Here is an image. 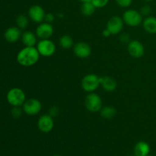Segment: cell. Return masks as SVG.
I'll use <instances>...</instances> for the list:
<instances>
[{
	"label": "cell",
	"mask_w": 156,
	"mask_h": 156,
	"mask_svg": "<svg viewBox=\"0 0 156 156\" xmlns=\"http://www.w3.org/2000/svg\"><path fill=\"white\" fill-rule=\"evenodd\" d=\"M40 53L35 47H25L17 54V62L22 66H32L37 62Z\"/></svg>",
	"instance_id": "obj_1"
},
{
	"label": "cell",
	"mask_w": 156,
	"mask_h": 156,
	"mask_svg": "<svg viewBox=\"0 0 156 156\" xmlns=\"http://www.w3.org/2000/svg\"><path fill=\"white\" fill-rule=\"evenodd\" d=\"M8 103L13 107H20L26 101L25 93L19 88H11L6 95Z\"/></svg>",
	"instance_id": "obj_2"
},
{
	"label": "cell",
	"mask_w": 156,
	"mask_h": 156,
	"mask_svg": "<svg viewBox=\"0 0 156 156\" xmlns=\"http://www.w3.org/2000/svg\"><path fill=\"white\" fill-rule=\"evenodd\" d=\"M101 77L95 74H88L84 76L82 80V88L87 92H94L101 85Z\"/></svg>",
	"instance_id": "obj_3"
},
{
	"label": "cell",
	"mask_w": 156,
	"mask_h": 156,
	"mask_svg": "<svg viewBox=\"0 0 156 156\" xmlns=\"http://www.w3.org/2000/svg\"><path fill=\"white\" fill-rule=\"evenodd\" d=\"M85 106L90 112L95 113L100 111L102 108L101 98L95 93H89L85 99Z\"/></svg>",
	"instance_id": "obj_4"
},
{
	"label": "cell",
	"mask_w": 156,
	"mask_h": 156,
	"mask_svg": "<svg viewBox=\"0 0 156 156\" xmlns=\"http://www.w3.org/2000/svg\"><path fill=\"white\" fill-rule=\"evenodd\" d=\"M123 21L130 27H137L143 21V15L138 11L129 9L123 13Z\"/></svg>",
	"instance_id": "obj_5"
},
{
	"label": "cell",
	"mask_w": 156,
	"mask_h": 156,
	"mask_svg": "<svg viewBox=\"0 0 156 156\" xmlns=\"http://www.w3.org/2000/svg\"><path fill=\"white\" fill-rule=\"evenodd\" d=\"M37 49L41 56L49 57L53 56L56 52L54 43L49 39H42L37 44Z\"/></svg>",
	"instance_id": "obj_6"
},
{
	"label": "cell",
	"mask_w": 156,
	"mask_h": 156,
	"mask_svg": "<svg viewBox=\"0 0 156 156\" xmlns=\"http://www.w3.org/2000/svg\"><path fill=\"white\" fill-rule=\"evenodd\" d=\"M42 108L41 101L37 99L30 98L25 101L22 105L23 111L26 114L30 116H34L40 113Z\"/></svg>",
	"instance_id": "obj_7"
},
{
	"label": "cell",
	"mask_w": 156,
	"mask_h": 156,
	"mask_svg": "<svg viewBox=\"0 0 156 156\" xmlns=\"http://www.w3.org/2000/svg\"><path fill=\"white\" fill-rule=\"evenodd\" d=\"M123 18L119 16H113L107 23L106 28L112 35L118 34L123 29Z\"/></svg>",
	"instance_id": "obj_8"
},
{
	"label": "cell",
	"mask_w": 156,
	"mask_h": 156,
	"mask_svg": "<svg viewBox=\"0 0 156 156\" xmlns=\"http://www.w3.org/2000/svg\"><path fill=\"white\" fill-rule=\"evenodd\" d=\"M45 12L41 6L38 5H32L28 10V16L32 21L35 23H41L45 19Z\"/></svg>",
	"instance_id": "obj_9"
},
{
	"label": "cell",
	"mask_w": 156,
	"mask_h": 156,
	"mask_svg": "<svg viewBox=\"0 0 156 156\" xmlns=\"http://www.w3.org/2000/svg\"><path fill=\"white\" fill-rule=\"evenodd\" d=\"M128 53L134 58H140L145 53L144 46L139 41H132L129 43L127 47Z\"/></svg>",
	"instance_id": "obj_10"
},
{
	"label": "cell",
	"mask_w": 156,
	"mask_h": 156,
	"mask_svg": "<svg viewBox=\"0 0 156 156\" xmlns=\"http://www.w3.org/2000/svg\"><path fill=\"white\" fill-rule=\"evenodd\" d=\"M37 126L38 129L41 132L47 133L50 132L53 129L54 122H53L51 116L45 114V115H42L39 118L37 121Z\"/></svg>",
	"instance_id": "obj_11"
},
{
	"label": "cell",
	"mask_w": 156,
	"mask_h": 156,
	"mask_svg": "<svg viewBox=\"0 0 156 156\" xmlns=\"http://www.w3.org/2000/svg\"><path fill=\"white\" fill-rule=\"evenodd\" d=\"M73 51L77 57L87 58L91 55V48L90 45L85 42H79L73 46Z\"/></svg>",
	"instance_id": "obj_12"
},
{
	"label": "cell",
	"mask_w": 156,
	"mask_h": 156,
	"mask_svg": "<svg viewBox=\"0 0 156 156\" xmlns=\"http://www.w3.org/2000/svg\"><path fill=\"white\" fill-rule=\"evenodd\" d=\"M53 27L50 23H41L36 29V35L39 38L42 39H49L53 35Z\"/></svg>",
	"instance_id": "obj_13"
},
{
	"label": "cell",
	"mask_w": 156,
	"mask_h": 156,
	"mask_svg": "<svg viewBox=\"0 0 156 156\" xmlns=\"http://www.w3.org/2000/svg\"><path fill=\"white\" fill-rule=\"evenodd\" d=\"M21 30L18 27H10L6 29L4 37L9 43H15L21 37Z\"/></svg>",
	"instance_id": "obj_14"
},
{
	"label": "cell",
	"mask_w": 156,
	"mask_h": 156,
	"mask_svg": "<svg viewBox=\"0 0 156 156\" xmlns=\"http://www.w3.org/2000/svg\"><path fill=\"white\" fill-rule=\"evenodd\" d=\"M101 85L108 92H112L117 88V82L111 76H104L101 79Z\"/></svg>",
	"instance_id": "obj_15"
},
{
	"label": "cell",
	"mask_w": 156,
	"mask_h": 156,
	"mask_svg": "<svg viewBox=\"0 0 156 156\" xmlns=\"http://www.w3.org/2000/svg\"><path fill=\"white\" fill-rule=\"evenodd\" d=\"M149 152H150V146L144 141L138 142L134 147L135 156H147L149 155Z\"/></svg>",
	"instance_id": "obj_16"
},
{
	"label": "cell",
	"mask_w": 156,
	"mask_h": 156,
	"mask_svg": "<svg viewBox=\"0 0 156 156\" xmlns=\"http://www.w3.org/2000/svg\"><path fill=\"white\" fill-rule=\"evenodd\" d=\"M21 41L25 47H34L37 44V36L31 31H24L21 34Z\"/></svg>",
	"instance_id": "obj_17"
},
{
	"label": "cell",
	"mask_w": 156,
	"mask_h": 156,
	"mask_svg": "<svg viewBox=\"0 0 156 156\" xmlns=\"http://www.w3.org/2000/svg\"><path fill=\"white\" fill-rule=\"evenodd\" d=\"M143 26L144 30L149 34H156V18L152 16L147 17L143 21Z\"/></svg>",
	"instance_id": "obj_18"
},
{
	"label": "cell",
	"mask_w": 156,
	"mask_h": 156,
	"mask_svg": "<svg viewBox=\"0 0 156 156\" xmlns=\"http://www.w3.org/2000/svg\"><path fill=\"white\" fill-rule=\"evenodd\" d=\"M95 9V6L93 5L91 1H89L82 2L81 11H82V15H85V16H91V15H92L94 14Z\"/></svg>",
	"instance_id": "obj_19"
},
{
	"label": "cell",
	"mask_w": 156,
	"mask_h": 156,
	"mask_svg": "<svg viewBox=\"0 0 156 156\" xmlns=\"http://www.w3.org/2000/svg\"><path fill=\"white\" fill-rule=\"evenodd\" d=\"M101 116L105 119H111L116 115V110L112 106L104 107L100 111Z\"/></svg>",
	"instance_id": "obj_20"
},
{
	"label": "cell",
	"mask_w": 156,
	"mask_h": 156,
	"mask_svg": "<svg viewBox=\"0 0 156 156\" xmlns=\"http://www.w3.org/2000/svg\"><path fill=\"white\" fill-rule=\"evenodd\" d=\"M59 45L63 49H70L73 47V39L69 35H63L59 38Z\"/></svg>",
	"instance_id": "obj_21"
},
{
	"label": "cell",
	"mask_w": 156,
	"mask_h": 156,
	"mask_svg": "<svg viewBox=\"0 0 156 156\" xmlns=\"http://www.w3.org/2000/svg\"><path fill=\"white\" fill-rule=\"evenodd\" d=\"M16 24L18 28L25 29L28 25V18L24 15H20L16 18Z\"/></svg>",
	"instance_id": "obj_22"
},
{
	"label": "cell",
	"mask_w": 156,
	"mask_h": 156,
	"mask_svg": "<svg viewBox=\"0 0 156 156\" xmlns=\"http://www.w3.org/2000/svg\"><path fill=\"white\" fill-rule=\"evenodd\" d=\"M109 0H91V2L93 3L96 9H101L104 8L108 5Z\"/></svg>",
	"instance_id": "obj_23"
},
{
	"label": "cell",
	"mask_w": 156,
	"mask_h": 156,
	"mask_svg": "<svg viewBox=\"0 0 156 156\" xmlns=\"http://www.w3.org/2000/svg\"><path fill=\"white\" fill-rule=\"evenodd\" d=\"M119 6L123 8L129 7L132 4L133 0H115Z\"/></svg>",
	"instance_id": "obj_24"
},
{
	"label": "cell",
	"mask_w": 156,
	"mask_h": 156,
	"mask_svg": "<svg viewBox=\"0 0 156 156\" xmlns=\"http://www.w3.org/2000/svg\"><path fill=\"white\" fill-rule=\"evenodd\" d=\"M12 114L14 117H19L21 115V110L19 107H14L12 110Z\"/></svg>",
	"instance_id": "obj_25"
},
{
	"label": "cell",
	"mask_w": 156,
	"mask_h": 156,
	"mask_svg": "<svg viewBox=\"0 0 156 156\" xmlns=\"http://www.w3.org/2000/svg\"><path fill=\"white\" fill-rule=\"evenodd\" d=\"M151 12V8L148 5H145L141 9V15H149Z\"/></svg>",
	"instance_id": "obj_26"
},
{
	"label": "cell",
	"mask_w": 156,
	"mask_h": 156,
	"mask_svg": "<svg viewBox=\"0 0 156 156\" xmlns=\"http://www.w3.org/2000/svg\"><path fill=\"white\" fill-rule=\"evenodd\" d=\"M46 21V22L47 23H52L53 21H54V16H53V14L51 13H49L47 14V15H45V19H44Z\"/></svg>",
	"instance_id": "obj_27"
},
{
	"label": "cell",
	"mask_w": 156,
	"mask_h": 156,
	"mask_svg": "<svg viewBox=\"0 0 156 156\" xmlns=\"http://www.w3.org/2000/svg\"><path fill=\"white\" fill-rule=\"evenodd\" d=\"M102 34H103L104 37H108L111 36V34L110 33L109 30H108V29L106 28V29H105V30H103V32H102Z\"/></svg>",
	"instance_id": "obj_28"
},
{
	"label": "cell",
	"mask_w": 156,
	"mask_h": 156,
	"mask_svg": "<svg viewBox=\"0 0 156 156\" xmlns=\"http://www.w3.org/2000/svg\"><path fill=\"white\" fill-rule=\"evenodd\" d=\"M79 1H81L82 2H89L91 1V0H79Z\"/></svg>",
	"instance_id": "obj_29"
},
{
	"label": "cell",
	"mask_w": 156,
	"mask_h": 156,
	"mask_svg": "<svg viewBox=\"0 0 156 156\" xmlns=\"http://www.w3.org/2000/svg\"><path fill=\"white\" fill-rule=\"evenodd\" d=\"M143 1H146V2H151V1H153V0H143Z\"/></svg>",
	"instance_id": "obj_30"
},
{
	"label": "cell",
	"mask_w": 156,
	"mask_h": 156,
	"mask_svg": "<svg viewBox=\"0 0 156 156\" xmlns=\"http://www.w3.org/2000/svg\"><path fill=\"white\" fill-rule=\"evenodd\" d=\"M54 156H60V155H54Z\"/></svg>",
	"instance_id": "obj_31"
},
{
	"label": "cell",
	"mask_w": 156,
	"mask_h": 156,
	"mask_svg": "<svg viewBox=\"0 0 156 156\" xmlns=\"http://www.w3.org/2000/svg\"><path fill=\"white\" fill-rule=\"evenodd\" d=\"M147 156H152V155H147Z\"/></svg>",
	"instance_id": "obj_32"
}]
</instances>
